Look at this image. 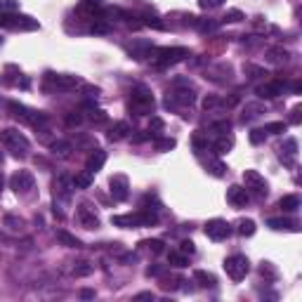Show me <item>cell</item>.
I'll use <instances>...</instances> for the list:
<instances>
[{
  "instance_id": "obj_1",
  "label": "cell",
  "mask_w": 302,
  "mask_h": 302,
  "mask_svg": "<svg viewBox=\"0 0 302 302\" xmlns=\"http://www.w3.org/2000/svg\"><path fill=\"white\" fill-rule=\"evenodd\" d=\"M154 106H156V99H154V94H151V90H149L146 85L132 88L130 102H128L130 114H135V116H146V114L154 111Z\"/></svg>"
},
{
  "instance_id": "obj_2",
  "label": "cell",
  "mask_w": 302,
  "mask_h": 302,
  "mask_svg": "<svg viewBox=\"0 0 302 302\" xmlns=\"http://www.w3.org/2000/svg\"><path fill=\"white\" fill-rule=\"evenodd\" d=\"M189 57V50L186 47H154L149 59L154 62V66L158 69H165V66H172L177 62H182Z\"/></svg>"
},
{
  "instance_id": "obj_3",
  "label": "cell",
  "mask_w": 302,
  "mask_h": 302,
  "mask_svg": "<svg viewBox=\"0 0 302 302\" xmlns=\"http://www.w3.org/2000/svg\"><path fill=\"white\" fill-rule=\"evenodd\" d=\"M0 144L7 146V149H10L17 158H22V156H26L31 142L26 139V135H24V132L14 130V128H5V130H0Z\"/></svg>"
},
{
  "instance_id": "obj_4",
  "label": "cell",
  "mask_w": 302,
  "mask_h": 302,
  "mask_svg": "<svg viewBox=\"0 0 302 302\" xmlns=\"http://www.w3.org/2000/svg\"><path fill=\"white\" fill-rule=\"evenodd\" d=\"M0 26L14 28V31H36V28H40V24H38V19H33L28 14L0 12Z\"/></svg>"
},
{
  "instance_id": "obj_5",
  "label": "cell",
  "mask_w": 302,
  "mask_h": 302,
  "mask_svg": "<svg viewBox=\"0 0 302 302\" xmlns=\"http://www.w3.org/2000/svg\"><path fill=\"white\" fill-rule=\"evenodd\" d=\"M7 109H10V114H12L17 120H22V123H26V125H33V128H43V125L47 123V116H45V114L33 111V109H28V106L19 104V102H10Z\"/></svg>"
},
{
  "instance_id": "obj_6",
  "label": "cell",
  "mask_w": 302,
  "mask_h": 302,
  "mask_svg": "<svg viewBox=\"0 0 302 302\" xmlns=\"http://www.w3.org/2000/svg\"><path fill=\"white\" fill-rule=\"evenodd\" d=\"M184 88H180V83H177V88H172L168 92V97H165V106L168 109H175V106H191L196 102V92L194 88L189 85V83H182Z\"/></svg>"
},
{
  "instance_id": "obj_7",
  "label": "cell",
  "mask_w": 302,
  "mask_h": 302,
  "mask_svg": "<svg viewBox=\"0 0 302 302\" xmlns=\"http://www.w3.org/2000/svg\"><path fill=\"white\" fill-rule=\"evenodd\" d=\"M224 272L229 279H234V281H241V279H246V274L250 272V262L246 255H229L227 260H224Z\"/></svg>"
},
{
  "instance_id": "obj_8",
  "label": "cell",
  "mask_w": 302,
  "mask_h": 302,
  "mask_svg": "<svg viewBox=\"0 0 302 302\" xmlns=\"http://www.w3.org/2000/svg\"><path fill=\"white\" fill-rule=\"evenodd\" d=\"M243 182H246V191L257 198H264L269 194V184L257 170H243Z\"/></svg>"
},
{
  "instance_id": "obj_9",
  "label": "cell",
  "mask_w": 302,
  "mask_h": 302,
  "mask_svg": "<svg viewBox=\"0 0 302 302\" xmlns=\"http://www.w3.org/2000/svg\"><path fill=\"white\" fill-rule=\"evenodd\" d=\"M206 236L212 238V241H224V238L232 236V227H229L227 220L215 217L210 222H206Z\"/></svg>"
},
{
  "instance_id": "obj_10",
  "label": "cell",
  "mask_w": 302,
  "mask_h": 302,
  "mask_svg": "<svg viewBox=\"0 0 302 302\" xmlns=\"http://www.w3.org/2000/svg\"><path fill=\"white\" fill-rule=\"evenodd\" d=\"M33 184H36V180H33V175L28 170H17L10 177V186H12L17 194H28L33 189Z\"/></svg>"
},
{
  "instance_id": "obj_11",
  "label": "cell",
  "mask_w": 302,
  "mask_h": 302,
  "mask_svg": "<svg viewBox=\"0 0 302 302\" xmlns=\"http://www.w3.org/2000/svg\"><path fill=\"white\" fill-rule=\"evenodd\" d=\"M283 90H286V83L276 78V80H267L264 85H260V88L255 90V94H257L260 99H276V97L283 94Z\"/></svg>"
},
{
  "instance_id": "obj_12",
  "label": "cell",
  "mask_w": 302,
  "mask_h": 302,
  "mask_svg": "<svg viewBox=\"0 0 302 302\" xmlns=\"http://www.w3.org/2000/svg\"><path fill=\"white\" fill-rule=\"evenodd\" d=\"M295 158H298V139L288 137L283 146H279V161L288 168H295Z\"/></svg>"
},
{
  "instance_id": "obj_13",
  "label": "cell",
  "mask_w": 302,
  "mask_h": 302,
  "mask_svg": "<svg viewBox=\"0 0 302 302\" xmlns=\"http://www.w3.org/2000/svg\"><path fill=\"white\" fill-rule=\"evenodd\" d=\"M109 186H111L114 201H128V196H130V184H128V177H125V175H114Z\"/></svg>"
},
{
  "instance_id": "obj_14",
  "label": "cell",
  "mask_w": 302,
  "mask_h": 302,
  "mask_svg": "<svg viewBox=\"0 0 302 302\" xmlns=\"http://www.w3.org/2000/svg\"><path fill=\"white\" fill-rule=\"evenodd\" d=\"M227 201H229L234 208H246V203L250 201V194L246 191V186H241V184H232V186L227 189Z\"/></svg>"
},
{
  "instance_id": "obj_15",
  "label": "cell",
  "mask_w": 302,
  "mask_h": 302,
  "mask_svg": "<svg viewBox=\"0 0 302 302\" xmlns=\"http://www.w3.org/2000/svg\"><path fill=\"white\" fill-rule=\"evenodd\" d=\"M76 215H78L80 224H83L85 229H97V227H99V217L94 215V210L90 208V203H80Z\"/></svg>"
},
{
  "instance_id": "obj_16",
  "label": "cell",
  "mask_w": 302,
  "mask_h": 302,
  "mask_svg": "<svg viewBox=\"0 0 302 302\" xmlns=\"http://www.w3.org/2000/svg\"><path fill=\"white\" fill-rule=\"evenodd\" d=\"M154 50V45L149 40H132V45H128V54L132 59H146Z\"/></svg>"
},
{
  "instance_id": "obj_17",
  "label": "cell",
  "mask_w": 302,
  "mask_h": 302,
  "mask_svg": "<svg viewBox=\"0 0 302 302\" xmlns=\"http://www.w3.org/2000/svg\"><path fill=\"white\" fill-rule=\"evenodd\" d=\"M47 83H52L57 90H69V88H76L80 85V78L76 76H54V73H47Z\"/></svg>"
},
{
  "instance_id": "obj_18",
  "label": "cell",
  "mask_w": 302,
  "mask_h": 302,
  "mask_svg": "<svg viewBox=\"0 0 302 302\" xmlns=\"http://www.w3.org/2000/svg\"><path fill=\"white\" fill-rule=\"evenodd\" d=\"M104 163H106V151H104V149H94V151H92L90 156H88L85 170L94 175L97 170H102V165H104Z\"/></svg>"
},
{
  "instance_id": "obj_19",
  "label": "cell",
  "mask_w": 302,
  "mask_h": 302,
  "mask_svg": "<svg viewBox=\"0 0 302 302\" xmlns=\"http://www.w3.org/2000/svg\"><path fill=\"white\" fill-rule=\"evenodd\" d=\"M267 224L274 232H298V224L293 222V220H288V217H272Z\"/></svg>"
},
{
  "instance_id": "obj_20",
  "label": "cell",
  "mask_w": 302,
  "mask_h": 302,
  "mask_svg": "<svg viewBox=\"0 0 302 302\" xmlns=\"http://www.w3.org/2000/svg\"><path fill=\"white\" fill-rule=\"evenodd\" d=\"M194 281H196L201 288H215V286H217V279H215L210 272H203V269H196V272H194Z\"/></svg>"
},
{
  "instance_id": "obj_21",
  "label": "cell",
  "mask_w": 302,
  "mask_h": 302,
  "mask_svg": "<svg viewBox=\"0 0 302 302\" xmlns=\"http://www.w3.org/2000/svg\"><path fill=\"white\" fill-rule=\"evenodd\" d=\"M128 132H130V125H128L125 120H118V123L111 125L109 139H111V142H118V139H123V137H128Z\"/></svg>"
},
{
  "instance_id": "obj_22",
  "label": "cell",
  "mask_w": 302,
  "mask_h": 302,
  "mask_svg": "<svg viewBox=\"0 0 302 302\" xmlns=\"http://www.w3.org/2000/svg\"><path fill=\"white\" fill-rule=\"evenodd\" d=\"M288 59H290V52L283 50V47H272V50H267V62H272V64H286Z\"/></svg>"
},
{
  "instance_id": "obj_23",
  "label": "cell",
  "mask_w": 302,
  "mask_h": 302,
  "mask_svg": "<svg viewBox=\"0 0 302 302\" xmlns=\"http://www.w3.org/2000/svg\"><path fill=\"white\" fill-rule=\"evenodd\" d=\"M279 208L283 212H295L298 208H300V198H298V194H288V196H283L281 201H279Z\"/></svg>"
},
{
  "instance_id": "obj_24",
  "label": "cell",
  "mask_w": 302,
  "mask_h": 302,
  "mask_svg": "<svg viewBox=\"0 0 302 302\" xmlns=\"http://www.w3.org/2000/svg\"><path fill=\"white\" fill-rule=\"evenodd\" d=\"M232 146H234V137L232 135H220V139L212 144V149H215V154H229Z\"/></svg>"
},
{
  "instance_id": "obj_25",
  "label": "cell",
  "mask_w": 302,
  "mask_h": 302,
  "mask_svg": "<svg viewBox=\"0 0 302 302\" xmlns=\"http://www.w3.org/2000/svg\"><path fill=\"white\" fill-rule=\"evenodd\" d=\"M57 238H59V243H64L66 248H83V241H80V238H76L73 234L64 232V229H59V232H57Z\"/></svg>"
},
{
  "instance_id": "obj_26",
  "label": "cell",
  "mask_w": 302,
  "mask_h": 302,
  "mask_svg": "<svg viewBox=\"0 0 302 302\" xmlns=\"http://www.w3.org/2000/svg\"><path fill=\"white\" fill-rule=\"evenodd\" d=\"M168 264L177 267V269H182V267L189 264V255H184V253H180V250H172L170 255H168Z\"/></svg>"
},
{
  "instance_id": "obj_27",
  "label": "cell",
  "mask_w": 302,
  "mask_h": 302,
  "mask_svg": "<svg viewBox=\"0 0 302 302\" xmlns=\"http://www.w3.org/2000/svg\"><path fill=\"white\" fill-rule=\"evenodd\" d=\"M194 26H196L201 33H212V31L220 28V22H215V19H196Z\"/></svg>"
},
{
  "instance_id": "obj_28",
  "label": "cell",
  "mask_w": 302,
  "mask_h": 302,
  "mask_svg": "<svg viewBox=\"0 0 302 302\" xmlns=\"http://www.w3.org/2000/svg\"><path fill=\"white\" fill-rule=\"evenodd\" d=\"M71 184H73V189H88L92 184V172H80V175H76L73 180H71Z\"/></svg>"
},
{
  "instance_id": "obj_29",
  "label": "cell",
  "mask_w": 302,
  "mask_h": 302,
  "mask_svg": "<svg viewBox=\"0 0 302 302\" xmlns=\"http://www.w3.org/2000/svg\"><path fill=\"white\" fill-rule=\"evenodd\" d=\"M139 246H142V248H146V250H151L154 255H161V253L165 250V243H163L161 238H149V241H142Z\"/></svg>"
},
{
  "instance_id": "obj_30",
  "label": "cell",
  "mask_w": 302,
  "mask_h": 302,
  "mask_svg": "<svg viewBox=\"0 0 302 302\" xmlns=\"http://www.w3.org/2000/svg\"><path fill=\"white\" fill-rule=\"evenodd\" d=\"M260 114H264V106L262 104H248L246 109H243V116H241V120L246 123V120H253L255 116H260Z\"/></svg>"
},
{
  "instance_id": "obj_31",
  "label": "cell",
  "mask_w": 302,
  "mask_h": 302,
  "mask_svg": "<svg viewBox=\"0 0 302 302\" xmlns=\"http://www.w3.org/2000/svg\"><path fill=\"white\" fill-rule=\"evenodd\" d=\"M206 168H208V172H210V175H215V177H222L224 172H227V165H224L222 161H212V158H208Z\"/></svg>"
},
{
  "instance_id": "obj_32",
  "label": "cell",
  "mask_w": 302,
  "mask_h": 302,
  "mask_svg": "<svg viewBox=\"0 0 302 302\" xmlns=\"http://www.w3.org/2000/svg\"><path fill=\"white\" fill-rule=\"evenodd\" d=\"M90 31L92 33H109V31H111V22H106L104 17H97V19L92 22Z\"/></svg>"
},
{
  "instance_id": "obj_33",
  "label": "cell",
  "mask_w": 302,
  "mask_h": 302,
  "mask_svg": "<svg viewBox=\"0 0 302 302\" xmlns=\"http://www.w3.org/2000/svg\"><path fill=\"white\" fill-rule=\"evenodd\" d=\"M262 130H264V132H269V135H281V132L288 130V123H283V120H276V123H267Z\"/></svg>"
},
{
  "instance_id": "obj_34",
  "label": "cell",
  "mask_w": 302,
  "mask_h": 302,
  "mask_svg": "<svg viewBox=\"0 0 302 302\" xmlns=\"http://www.w3.org/2000/svg\"><path fill=\"white\" fill-rule=\"evenodd\" d=\"M238 234L241 236H253L255 234V222L253 220H241L238 222Z\"/></svg>"
},
{
  "instance_id": "obj_35",
  "label": "cell",
  "mask_w": 302,
  "mask_h": 302,
  "mask_svg": "<svg viewBox=\"0 0 302 302\" xmlns=\"http://www.w3.org/2000/svg\"><path fill=\"white\" fill-rule=\"evenodd\" d=\"M142 19H144V22H142V24H144V26L158 28V31H163V28H165V24H163V22H161V19H158L156 14H144V17H142Z\"/></svg>"
},
{
  "instance_id": "obj_36",
  "label": "cell",
  "mask_w": 302,
  "mask_h": 302,
  "mask_svg": "<svg viewBox=\"0 0 302 302\" xmlns=\"http://www.w3.org/2000/svg\"><path fill=\"white\" fill-rule=\"evenodd\" d=\"M175 139L172 137H156V149L158 151H170V149H175Z\"/></svg>"
},
{
  "instance_id": "obj_37",
  "label": "cell",
  "mask_w": 302,
  "mask_h": 302,
  "mask_svg": "<svg viewBox=\"0 0 302 302\" xmlns=\"http://www.w3.org/2000/svg\"><path fill=\"white\" fill-rule=\"evenodd\" d=\"M248 137H250V144L257 146V144H262L264 139H267V132H264L262 128H255V130H250Z\"/></svg>"
},
{
  "instance_id": "obj_38",
  "label": "cell",
  "mask_w": 302,
  "mask_h": 302,
  "mask_svg": "<svg viewBox=\"0 0 302 302\" xmlns=\"http://www.w3.org/2000/svg\"><path fill=\"white\" fill-rule=\"evenodd\" d=\"M191 144H194V149H196L198 154H203V151H208V149H210V142H208L206 137H201V135H196V137L191 139Z\"/></svg>"
},
{
  "instance_id": "obj_39",
  "label": "cell",
  "mask_w": 302,
  "mask_h": 302,
  "mask_svg": "<svg viewBox=\"0 0 302 302\" xmlns=\"http://www.w3.org/2000/svg\"><path fill=\"white\" fill-rule=\"evenodd\" d=\"M241 19H246L241 10H229V12H227L222 19H220V24H222V22H224V24H227V22H232V24H234V22H241Z\"/></svg>"
},
{
  "instance_id": "obj_40",
  "label": "cell",
  "mask_w": 302,
  "mask_h": 302,
  "mask_svg": "<svg viewBox=\"0 0 302 302\" xmlns=\"http://www.w3.org/2000/svg\"><path fill=\"white\" fill-rule=\"evenodd\" d=\"M212 132H217V135L232 132V120H217V123H212Z\"/></svg>"
},
{
  "instance_id": "obj_41",
  "label": "cell",
  "mask_w": 302,
  "mask_h": 302,
  "mask_svg": "<svg viewBox=\"0 0 302 302\" xmlns=\"http://www.w3.org/2000/svg\"><path fill=\"white\" fill-rule=\"evenodd\" d=\"M66 125L69 128H76V125H80L83 123V116H80V111H71V114H66Z\"/></svg>"
},
{
  "instance_id": "obj_42",
  "label": "cell",
  "mask_w": 302,
  "mask_h": 302,
  "mask_svg": "<svg viewBox=\"0 0 302 302\" xmlns=\"http://www.w3.org/2000/svg\"><path fill=\"white\" fill-rule=\"evenodd\" d=\"M163 130V118L158 116H151V123H149V135L154 132V137H158V132Z\"/></svg>"
},
{
  "instance_id": "obj_43",
  "label": "cell",
  "mask_w": 302,
  "mask_h": 302,
  "mask_svg": "<svg viewBox=\"0 0 302 302\" xmlns=\"http://www.w3.org/2000/svg\"><path fill=\"white\" fill-rule=\"evenodd\" d=\"M224 102L220 99V97H215V94H208L206 99H203V109L208 111V109H215V106H222Z\"/></svg>"
},
{
  "instance_id": "obj_44",
  "label": "cell",
  "mask_w": 302,
  "mask_h": 302,
  "mask_svg": "<svg viewBox=\"0 0 302 302\" xmlns=\"http://www.w3.org/2000/svg\"><path fill=\"white\" fill-rule=\"evenodd\" d=\"M50 149H52L54 154H69V151H71V144H69V142H64V139H57Z\"/></svg>"
},
{
  "instance_id": "obj_45",
  "label": "cell",
  "mask_w": 302,
  "mask_h": 302,
  "mask_svg": "<svg viewBox=\"0 0 302 302\" xmlns=\"http://www.w3.org/2000/svg\"><path fill=\"white\" fill-rule=\"evenodd\" d=\"M177 250L191 257V255L196 253V246H194V241H189V238H186V241H182V243H180V248H177Z\"/></svg>"
},
{
  "instance_id": "obj_46",
  "label": "cell",
  "mask_w": 302,
  "mask_h": 302,
  "mask_svg": "<svg viewBox=\"0 0 302 302\" xmlns=\"http://www.w3.org/2000/svg\"><path fill=\"white\" fill-rule=\"evenodd\" d=\"M73 274H76V276H88V274H92V264L78 262L76 267H73Z\"/></svg>"
},
{
  "instance_id": "obj_47",
  "label": "cell",
  "mask_w": 302,
  "mask_h": 302,
  "mask_svg": "<svg viewBox=\"0 0 302 302\" xmlns=\"http://www.w3.org/2000/svg\"><path fill=\"white\" fill-rule=\"evenodd\" d=\"M246 71L250 73V78H264V76H269L262 66H246Z\"/></svg>"
},
{
  "instance_id": "obj_48",
  "label": "cell",
  "mask_w": 302,
  "mask_h": 302,
  "mask_svg": "<svg viewBox=\"0 0 302 302\" xmlns=\"http://www.w3.org/2000/svg\"><path fill=\"white\" fill-rule=\"evenodd\" d=\"M5 224L10 227V229H22V220L19 217H14V215H5Z\"/></svg>"
},
{
  "instance_id": "obj_49",
  "label": "cell",
  "mask_w": 302,
  "mask_h": 302,
  "mask_svg": "<svg viewBox=\"0 0 302 302\" xmlns=\"http://www.w3.org/2000/svg\"><path fill=\"white\" fill-rule=\"evenodd\" d=\"M90 118L97 120V123H106V114L102 111V109H92L90 106Z\"/></svg>"
},
{
  "instance_id": "obj_50",
  "label": "cell",
  "mask_w": 302,
  "mask_h": 302,
  "mask_svg": "<svg viewBox=\"0 0 302 302\" xmlns=\"http://www.w3.org/2000/svg\"><path fill=\"white\" fill-rule=\"evenodd\" d=\"M224 0H198V5L203 7V10H215V7H220Z\"/></svg>"
},
{
  "instance_id": "obj_51",
  "label": "cell",
  "mask_w": 302,
  "mask_h": 302,
  "mask_svg": "<svg viewBox=\"0 0 302 302\" xmlns=\"http://www.w3.org/2000/svg\"><path fill=\"white\" fill-rule=\"evenodd\" d=\"M260 274H262V276H269V279H276V269L269 262H262V267H260Z\"/></svg>"
},
{
  "instance_id": "obj_52",
  "label": "cell",
  "mask_w": 302,
  "mask_h": 302,
  "mask_svg": "<svg viewBox=\"0 0 302 302\" xmlns=\"http://www.w3.org/2000/svg\"><path fill=\"white\" fill-rule=\"evenodd\" d=\"M290 123H293V125L300 123V106H295V109L290 111Z\"/></svg>"
},
{
  "instance_id": "obj_53",
  "label": "cell",
  "mask_w": 302,
  "mask_h": 302,
  "mask_svg": "<svg viewBox=\"0 0 302 302\" xmlns=\"http://www.w3.org/2000/svg\"><path fill=\"white\" fill-rule=\"evenodd\" d=\"M161 274H163V267H158V264H154V267L146 269V276H161Z\"/></svg>"
},
{
  "instance_id": "obj_54",
  "label": "cell",
  "mask_w": 302,
  "mask_h": 302,
  "mask_svg": "<svg viewBox=\"0 0 302 302\" xmlns=\"http://www.w3.org/2000/svg\"><path fill=\"white\" fill-rule=\"evenodd\" d=\"M80 298H83V300H92V298H94V290H92V288H83V290H80Z\"/></svg>"
},
{
  "instance_id": "obj_55",
  "label": "cell",
  "mask_w": 302,
  "mask_h": 302,
  "mask_svg": "<svg viewBox=\"0 0 302 302\" xmlns=\"http://www.w3.org/2000/svg\"><path fill=\"white\" fill-rule=\"evenodd\" d=\"M154 298H156L154 293H137L135 295V300H154Z\"/></svg>"
},
{
  "instance_id": "obj_56",
  "label": "cell",
  "mask_w": 302,
  "mask_h": 302,
  "mask_svg": "<svg viewBox=\"0 0 302 302\" xmlns=\"http://www.w3.org/2000/svg\"><path fill=\"white\" fill-rule=\"evenodd\" d=\"M17 0H2V7H7V10H17Z\"/></svg>"
},
{
  "instance_id": "obj_57",
  "label": "cell",
  "mask_w": 302,
  "mask_h": 302,
  "mask_svg": "<svg viewBox=\"0 0 302 302\" xmlns=\"http://www.w3.org/2000/svg\"><path fill=\"white\" fill-rule=\"evenodd\" d=\"M302 90V83H293V92H300Z\"/></svg>"
},
{
  "instance_id": "obj_58",
  "label": "cell",
  "mask_w": 302,
  "mask_h": 302,
  "mask_svg": "<svg viewBox=\"0 0 302 302\" xmlns=\"http://www.w3.org/2000/svg\"><path fill=\"white\" fill-rule=\"evenodd\" d=\"M2 184H5V180H2V175H0V191H2Z\"/></svg>"
},
{
  "instance_id": "obj_59",
  "label": "cell",
  "mask_w": 302,
  "mask_h": 302,
  "mask_svg": "<svg viewBox=\"0 0 302 302\" xmlns=\"http://www.w3.org/2000/svg\"><path fill=\"white\" fill-rule=\"evenodd\" d=\"M0 10H2V0H0Z\"/></svg>"
},
{
  "instance_id": "obj_60",
  "label": "cell",
  "mask_w": 302,
  "mask_h": 302,
  "mask_svg": "<svg viewBox=\"0 0 302 302\" xmlns=\"http://www.w3.org/2000/svg\"><path fill=\"white\" fill-rule=\"evenodd\" d=\"M0 161H2V154H0Z\"/></svg>"
}]
</instances>
